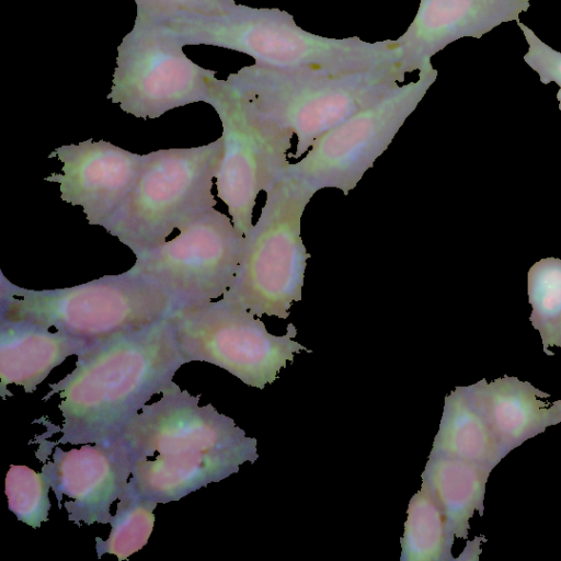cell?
<instances>
[{"label": "cell", "instance_id": "6da1fadb", "mask_svg": "<svg viewBox=\"0 0 561 561\" xmlns=\"http://www.w3.org/2000/svg\"><path fill=\"white\" fill-rule=\"evenodd\" d=\"M199 398L171 381L114 438L130 459L129 481L158 504L179 501L259 458L257 440L210 403L199 407Z\"/></svg>", "mask_w": 561, "mask_h": 561}, {"label": "cell", "instance_id": "7a4b0ae2", "mask_svg": "<svg viewBox=\"0 0 561 561\" xmlns=\"http://www.w3.org/2000/svg\"><path fill=\"white\" fill-rule=\"evenodd\" d=\"M186 363L169 316L93 343L43 398H60L61 437L56 444L113 440Z\"/></svg>", "mask_w": 561, "mask_h": 561}, {"label": "cell", "instance_id": "3957f363", "mask_svg": "<svg viewBox=\"0 0 561 561\" xmlns=\"http://www.w3.org/2000/svg\"><path fill=\"white\" fill-rule=\"evenodd\" d=\"M185 45H211L247 54L254 64L323 72L364 71L401 61L396 39L332 38L300 27L288 12L238 4L211 16L163 22Z\"/></svg>", "mask_w": 561, "mask_h": 561}, {"label": "cell", "instance_id": "277c9868", "mask_svg": "<svg viewBox=\"0 0 561 561\" xmlns=\"http://www.w3.org/2000/svg\"><path fill=\"white\" fill-rule=\"evenodd\" d=\"M407 72L401 61L346 72L253 64L224 82L254 113L293 133L297 137L294 157L299 158L321 135L396 89Z\"/></svg>", "mask_w": 561, "mask_h": 561}, {"label": "cell", "instance_id": "5b68a950", "mask_svg": "<svg viewBox=\"0 0 561 561\" xmlns=\"http://www.w3.org/2000/svg\"><path fill=\"white\" fill-rule=\"evenodd\" d=\"M174 309L160 286L129 271L57 289L23 288L3 275L0 284V320L55 328L93 343L151 324Z\"/></svg>", "mask_w": 561, "mask_h": 561}, {"label": "cell", "instance_id": "8992f818", "mask_svg": "<svg viewBox=\"0 0 561 561\" xmlns=\"http://www.w3.org/2000/svg\"><path fill=\"white\" fill-rule=\"evenodd\" d=\"M265 193L260 217L244 234L234 283L221 298L259 318L287 319L293 304L302 298L310 254L301 218L316 192L286 172Z\"/></svg>", "mask_w": 561, "mask_h": 561}, {"label": "cell", "instance_id": "52a82bcc", "mask_svg": "<svg viewBox=\"0 0 561 561\" xmlns=\"http://www.w3.org/2000/svg\"><path fill=\"white\" fill-rule=\"evenodd\" d=\"M222 153L221 136L198 147L151 151L134 190L104 229L135 255L162 244L174 229L216 206L213 180Z\"/></svg>", "mask_w": 561, "mask_h": 561}, {"label": "cell", "instance_id": "ba28073f", "mask_svg": "<svg viewBox=\"0 0 561 561\" xmlns=\"http://www.w3.org/2000/svg\"><path fill=\"white\" fill-rule=\"evenodd\" d=\"M169 318L187 363H210L259 389L273 383L296 354L311 353L295 341L293 323L285 334H272L259 317L224 298L176 308Z\"/></svg>", "mask_w": 561, "mask_h": 561}, {"label": "cell", "instance_id": "9c48e42d", "mask_svg": "<svg viewBox=\"0 0 561 561\" xmlns=\"http://www.w3.org/2000/svg\"><path fill=\"white\" fill-rule=\"evenodd\" d=\"M437 78L432 61L415 81L398 85L375 104L317 138L305 157L286 172L316 193L337 188L347 195L387 150L407 118Z\"/></svg>", "mask_w": 561, "mask_h": 561}, {"label": "cell", "instance_id": "30bf717a", "mask_svg": "<svg viewBox=\"0 0 561 561\" xmlns=\"http://www.w3.org/2000/svg\"><path fill=\"white\" fill-rule=\"evenodd\" d=\"M184 45L164 23L136 16L117 47L107 99L142 119L191 103H207L216 71L187 58Z\"/></svg>", "mask_w": 561, "mask_h": 561}, {"label": "cell", "instance_id": "8fae6325", "mask_svg": "<svg viewBox=\"0 0 561 561\" xmlns=\"http://www.w3.org/2000/svg\"><path fill=\"white\" fill-rule=\"evenodd\" d=\"M207 103L222 126L224 153L215 178L217 195L228 206L236 229L245 234L253 225L257 195L286 173L294 135L250 110L222 79L211 80Z\"/></svg>", "mask_w": 561, "mask_h": 561}, {"label": "cell", "instance_id": "7c38bea8", "mask_svg": "<svg viewBox=\"0 0 561 561\" xmlns=\"http://www.w3.org/2000/svg\"><path fill=\"white\" fill-rule=\"evenodd\" d=\"M244 234L224 213L211 208L170 241L137 254L130 273L160 286L180 307L211 301L232 286L241 263Z\"/></svg>", "mask_w": 561, "mask_h": 561}, {"label": "cell", "instance_id": "4fadbf2b", "mask_svg": "<svg viewBox=\"0 0 561 561\" xmlns=\"http://www.w3.org/2000/svg\"><path fill=\"white\" fill-rule=\"evenodd\" d=\"M61 172L44 180L59 184L60 198L81 206L89 225L105 227L134 190L150 152L140 154L105 140L88 139L56 148Z\"/></svg>", "mask_w": 561, "mask_h": 561}, {"label": "cell", "instance_id": "5bb4252c", "mask_svg": "<svg viewBox=\"0 0 561 561\" xmlns=\"http://www.w3.org/2000/svg\"><path fill=\"white\" fill-rule=\"evenodd\" d=\"M42 472L60 503L68 519L81 523L110 524L111 506L118 500L131 476V462L121 444L114 439L103 444H84L68 451L55 447L53 460Z\"/></svg>", "mask_w": 561, "mask_h": 561}, {"label": "cell", "instance_id": "9a60e30c", "mask_svg": "<svg viewBox=\"0 0 561 561\" xmlns=\"http://www.w3.org/2000/svg\"><path fill=\"white\" fill-rule=\"evenodd\" d=\"M529 0H421L414 20L396 41L408 72L419 70L447 45L480 38L502 23L517 21Z\"/></svg>", "mask_w": 561, "mask_h": 561}, {"label": "cell", "instance_id": "2e32d148", "mask_svg": "<svg viewBox=\"0 0 561 561\" xmlns=\"http://www.w3.org/2000/svg\"><path fill=\"white\" fill-rule=\"evenodd\" d=\"M468 389L507 454L561 423V400L517 377L482 379Z\"/></svg>", "mask_w": 561, "mask_h": 561}, {"label": "cell", "instance_id": "e0dca14e", "mask_svg": "<svg viewBox=\"0 0 561 561\" xmlns=\"http://www.w3.org/2000/svg\"><path fill=\"white\" fill-rule=\"evenodd\" d=\"M92 344L38 324L0 320L1 397L11 396L7 387L12 383L22 386L25 393L34 392L54 368Z\"/></svg>", "mask_w": 561, "mask_h": 561}, {"label": "cell", "instance_id": "ac0fdd59", "mask_svg": "<svg viewBox=\"0 0 561 561\" xmlns=\"http://www.w3.org/2000/svg\"><path fill=\"white\" fill-rule=\"evenodd\" d=\"M490 473V470L459 458L428 456L421 474L422 484L442 511L451 539H467L474 513L483 515Z\"/></svg>", "mask_w": 561, "mask_h": 561}, {"label": "cell", "instance_id": "d6986e66", "mask_svg": "<svg viewBox=\"0 0 561 561\" xmlns=\"http://www.w3.org/2000/svg\"><path fill=\"white\" fill-rule=\"evenodd\" d=\"M430 455L459 458L490 471L507 455L468 386H458L445 397L440 423Z\"/></svg>", "mask_w": 561, "mask_h": 561}, {"label": "cell", "instance_id": "ffe728a7", "mask_svg": "<svg viewBox=\"0 0 561 561\" xmlns=\"http://www.w3.org/2000/svg\"><path fill=\"white\" fill-rule=\"evenodd\" d=\"M400 543V561H456L445 517L423 484L409 502Z\"/></svg>", "mask_w": 561, "mask_h": 561}, {"label": "cell", "instance_id": "44dd1931", "mask_svg": "<svg viewBox=\"0 0 561 561\" xmlns=\"http://www.w3.org/2000/svg\"><path fill=\"white\" fill-rule=\"evenodd\" d=\"M157 504L139 493L128 481L110 522L108 538L95 539L98 558L103 554H114L123 561L145 547L153 529V511Z\"/></svg>", "mask_w": 561, "mask_h": 561}, {"label": "cell", "instance_id": "7402d4cb", "mask_svg": "<svg viewBox=\"0 0 561 561\" xmlns=\"http://www.w3.org/2000/svg\"><path fill=\"white\" fill-rule=\"evenodd\" d=\"M527 294L531 306L529 320L539 332L546 353L561 321V259L545 257L531 265Z\"/></svg>", "mask_w": 561, "mask_h": 561}, {"label": "cell", "instance_id": "603a6c76", "mask_svg": "<svg viewBox=\"0 0 561 561\" xmlns=\"http://www.w3.org/2000/svg\"><path fill=\"white\" fill-rule=\"evenodd\" d=\"M50 483L46 476L22 465H11L5 476L9 510L19 520L38 528L48 520Z\"/></svg>", "mask_w": 561, "mask_h": 561}, {"label": "cell", "instance_id": "cb8c5ba5", "mask_svg": "<svg viewBox=\"0 0 561 561\" xmlns=\"http://www.w3.org/2000/svg\"><path fill=\"white\" fill-rule=\"evenodd\" d=\"M137 18L168 22L179 18L211 16L233 10L234 0H134Z\"/></svg>", "mask_w": 561, "mask_h": 561}, {"label": "cell", "instance_id": "d4e9b609", "mask_svg": "<svg viewBox=\"0 0 561 561\" xmlns=\"http://www.w3.org/2000/svg\"><path fill=\"white\" fill-rule=\"evenodd\" d=\"M522 30L528 51L524 55V61L539 75L540 82L557 83L561 88V53L543 43L535 32L517 20Z\"/></svg>", "mask_w": 561, "mask_h": 561}, {"label": "cell", "instance_id": "484cf974", "mask_svg": "<svg viewBox=\"0 0 561 561\" xmlns=\"http://www.w3.org/2000/svg\"><path fill=\"white\" fill-rule=\"evenodd\" d=\"M484 537H476L472 541H468L462 553L456 558V561L479 560L481 553V543L485 541Z\"/></svg>", "mask_w": 561, "mask_h": 561}, {"label": "cell", "instance_id": "4316f807", "mask_svg": "<svg viewBox=\"0 0 561 561\" xmlns=\"http://www.w3.org/2000/svg\"><path fill=\"white\" fill-rule=\"evenodd\" d=\"M552 347H561V321H560L559 325L557 327V329L548 344V348L546 351L547 355H551L550 350Z\"/></svg>", "mask_w": 561, "mask_h": 561}, {"label": "cell", "instance_id": "83f0119b", "mask_svg": "<svg viewBox=\"0 0 561 561\" xmlns=\"http://www.w3.org/2000/svg\"><path fill=\"white\" fill-rule=\"evenodd\" d=\"M557 99L559 101V110L561 111V88L559 89V91L557 93Z\"/></svg>", "mask_w": 561, "mask_h": 561}]
</instances>
